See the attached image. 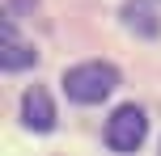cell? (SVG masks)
Returning <instances> with one entry per match:
<instances>
[{"instance_id":"obj_3","label":"cell","mask_w":161,"mask_h":156,"mask_svg":"<svg viewBox=\"0 0 161 156\" xmlns=\"http://www.w3.org/2000/svg\"><path fill=\"white\" fill-rule=\"evenodd\" d=\"M34 59H38V51L17 38L13 17H4V21H0V68H4V72H21V68L34 63Z\"/></svg>"},{"instance_id":"obj_2","label":"cell","mask_w":161,"mask_h":156,"mask_svg":"<svg viewBox=\"0 0 161 156\" xmlns=\"http://www.w3.org/2000/svg\"><path fill=\"white\" fill-rule=\"evenodd\" d=\"M144 135H148V118H144V110L140 106H119L110 118H106V148L110 152H136L140 143H144Z\"/></svg>"},{"instance_id":"obj_4","label":"cell","mask_w":161,"mask_h":156,"mask_svg":"<svg viewBox=\"0 0 161 156\" xmlns=\"http://www.w3.org/2000/svg\"><path fill=\"white\" fill-rule=\"evenodd\" d=\"M21 123L30 127V131H38V135L55 127V106H51V93L47 89L34 84V89L21 93Z\"/></svg>"},{"instance_id":"obj_1","label":"cell","mask_w":161,"mask_h":156,"mask_svg":"<svg viewBox=\"0 0 161 156\" xmlns=\"http://www.w3.org/2000/svg\"><path fill=\"white\" fill-rule=\"evenodd\" d=\"M114 89H119V72H114V63H102V59H89V63H76L64 72V93L76 106H97Z\"/></svg>"},{"instance_id":"obj_5","label":"cell","mask_w":161,"mask_h":156,"mask_svg":"<svg viewBox=\"0 0 161 156\" xmlns=\"http://www.w3.org/2000/svg\"><path fill=\"white\" fill-rule=\"evenodd\" d=\"M123 25L140 38H157L161 34V17H157V0H127L123 4Z\"/></svg>"}]
</instances>
